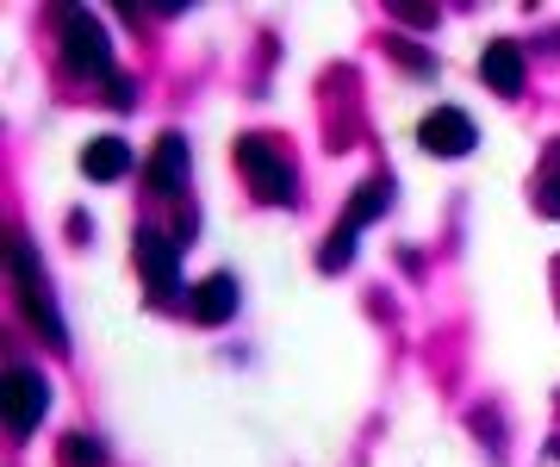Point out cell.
<instances>
[{
  "instance_id": "cell-1",
  "label": "cell",
  "mask_w": 560,
  "mask_h": 467,
  "mask_svg": "<svg viewBox=\"0 0 560 467\" xmlns=\"http://www.w3.org/2000/svg\"><path fill=\"white\" fill-rule=\"evenodd\" d=\"M13 293H20V305H25V318L38 325V337L50 349H69V325H62V312L50 305V287H44V268H38V256H32V244L25 237H13Z\"/></svg>"
},
{
  "instance_id": "cell-2",
  "label": "cell",
  "mask_w": 560,
  "mask_h": 467,
  "mask_svg": "<svg viewBox=\"0 0 560 467\" xmlns=\"http://www.w3.org/2000/svg\"><path fill=\"white\" fill-rule=\"evenodd\" d=\"M386 206H393V175H374V182L361 187L355 200L342 206V219H337V231H330V244L318 249V262H324V275H337V268H349V256H355V237L368 231V224L381 219Z\"/></svg>"
},
{
  "instance_id": "cell-3",
  "label": "cell",
  "mask_w": 560,
  "mask_h": 467,
  "mask_svg": "<svg viewBox=\"0 0 560 467\" xmlns=\"http://www.w3.org/2000/svg\"><path fill=\"white\" fill-rule=\"evenodd\" d=\"M57 38H62V62H69L75 75H106V69H113V38H106V25L94 20L88 7H62Z\"/></svg>"
},
{
  "instance_id": "cell-4",
  "label": "cell",
  "mask_w": 560,
  "mask_h": 467,
  "mask_svg": "<svg viewBox=\"0 0 560 467\" xmlns=\"http://www.w3.org/2000/svg\"><path fill=\"white\" fill-rule=\"evenodd\" d=\"M237 168H243V182L256 187L268 206H293V200H300V187H293V163H287L268 138H237Z\"/></svg>"
},
{
  "instance_id": "cell-5",
  "label": "cell",
  "mask_w": 560,
  "mask_h": 467,
  "mask_svg": "<svg viewBox=\"0 0 560 467\" xmlns=\"http://www.w3.org/2000/svg\"><path fill=\"white\" fill-rule=\"evenodd\" d=\"M131 256H138V275H143V287H150V300H175L180 293V237H168L156 224H138Z\"/></svg>"
},
{
  "instance_id": "cell-6",
  "label": "cell",
  "mask_w": 560,
  "mask_h": 467,
  "mask_svg": "<svg viewBox=\"0 0 560 467\" xmlns=\"http://www.w3.org/2000/svg\"><path fill=\"white\" fill-rule=\"evenodd\" d=\"M44 406H50V386L38 367H7V430L32 436L44 424Z\"/></svg>"
},
{
  "instance_id": "cell-7",
  "label": "cell",
  "mask_w": 560,
  "mask_h": 467,
  "mask_svg": "<svg viewBox=\"0 0 560 467\" xmlns=\"http://www.w3.org/2000/svg\"><path fill=\"white\" fill-rule=\"evenodd\" d=\"M418 143L430 156H467V150L480 143V131H474V119H467L460 106H430L418 119Z\"/></svg>"
},
{
  "instance_id": "cell-8",
  "label": "cell",
  "mask_w": 560,
  "mask_h": 467,
  "mask_svg": "<svg viewBox=\"0 0 560 467\" xmlns=\"http://www.w3.org/2000/svg\"><path fill=\"white\" fill-rule=\"evenodd\" d=\"M150 187L162 200H180L187 194V138L180 131H162L156 150H150Z\"/></svg>"
},
{
  "instance_id": "cell-9",
  "label": "cell",
  "mask_w": 560,
  "mask_h": 467,
  "mask_svg": "<svg viewBox=\"0 0 560 467\" xmlns=\"http://www.w3.org/2000/svg\"><path fill=\"white\" fill-rule=\"evenodd\" d=\"M480 82L492 87V94H523V50L511 38H499V44H486V57H480Z\"/></svg>"
},
{
  "instance_id": "cell-10",
  "label": "cell",
  "mask_w": 560,
  "mask_h": 467,
  "mask_svg": "<svg viewBox=\"0 0 560 467\" xmlns=\"http://www.w3.org/2000/svg\"><path fill=\"white\" fill-rule=\"evenodd\" d=\"M231 312H237V281L231 275H212V281L194 287V318L200 325H231Z\"/></svg>"
},
{
  "instance_id": "cell-11",
  "label": "cell",
  "mask_w": 560,
  "mask_h": 467,
  "mask_svg": "<svg viewBox=\"0 0 560 467\" xmlns=\"http://www.w3.org/2000/svg\"><path fill=\"white\" fill-rule=\"evenodd\" d=\"M125 168H131L125 138H94L88 150H81V175H88V182H119Z\"/></svg>"
},
{
  "instance_id": "cell-12",
  "label": "cell",
  "mask_w": 560,
  "mask_h": 467,
  "mask_svg": "<svg viewBox=\"0 0 560 467\" xmlns=\"http://www.w3.org/2000/svg\"><path fill=\"white\" fill-rule=\"evenodd\" d=\"M536 206L548 219H560V143L541 156V175H536Z\"/></svg>"
},
{
  "instance_id": "cell-13",
  "label": "cell",
  "mask_w": 560,
  "mask_h": 467,
  "mask_svg": "<svg viewBox=\"0 0 560 467\" xmlns=\"http://www.w3.org/2000/svg\"><path fill=\"white\" fill-rule=\"evenodd\" d=\"M62 467H106V443H94L88 430L62 436Z\"/></svg>"
},
{
  "instance_id": "cell-14",
  "label": "cell",
  "mask_w": 560,
  "mask_h": 467,
  "mask_svg": "<svg viewBox=\"0 0 560 467\" xmlns=\"http://www.w3.org/2000/svg\"><path fill=\"white\" fill-rule=\"evenodd\" d=\"M555 281H560V262H555Z\"/></svg>"
}]
</instances>
